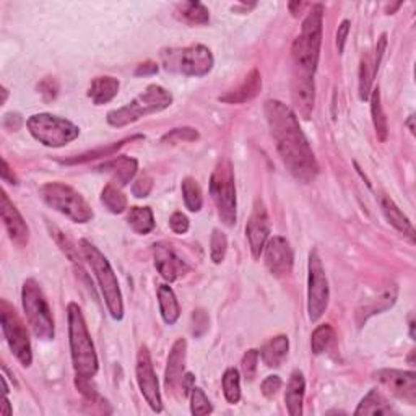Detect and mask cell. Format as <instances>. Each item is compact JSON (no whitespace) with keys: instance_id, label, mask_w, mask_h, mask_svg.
<instances>
[{"instance_id":"obj_1","label":"cell","mask_w":416,"mask_h":416,"mask_svg":"<svg viewBox=\"0 0 416 416\" xmlns=\"http://www.w3.org/2000/svg\"><path fill=\"white\" fill-rule=\"evenodd\" d=\"M265 116L286 169L300 183H313L319 174V165L295 111L278 99H270L265 103Z\"/></svg>"},{"instance_id":"obj_2","label":"cell","mask_w":416,"mask_h":416,"mask_svg":"<svg viewBox=\"0 0 416 416\" xmlns=\"http://www.w3.org/2000/svg\"><path fill=\"white\" fill-rule=\"evenodd\" d=\"M69 318V340H70V353H72V362L77 377L91 379L96 376L99 362L96 356L95 345L90 332H88L83 313L78 304L70 303L67 308Z\"/></svg>"},{"instance_id":"obj_3","label":"cell","mask_w":416,"mask_h":416,"mask_svg":"<svg viewBox=\"0 0 416 416\" xmlns=\"http://www.w3.org/2000/svg\"><path fill=\"white\" fill-rule=\"evenodd\" d=\"M322 25H324V5L315 4L303 21L301 34L295 39L291 48L293 61L301 72L313 75L319 64L322 44Z\"/></svg>"},{"instance_id":"obj_4","label":"cell","mask_w":416,"mask_h":416,"mask_svg":"<svg viewBox=\"0 0 416 416\" xmlns=\"http://www.w3.org/2000/svg\"><path fill=\"white\" fill-rule=\"evenodd\" d=\"M80 249L83 252L88 265L91 267L93 273H95L111 318L114 320H121L124 318V301H122L119 281H117V277L113 267H111L109 260L104 257L103 252L99 250L96 245H93L90 241H86V239H81L80 241Z\"/></svg>"},{"instance_id":"obj_5","label":"cell","mask_w":416,"mask_h":416,"mask_svg":"<svg viewBox=\"0 0 416 416\" xmlns=\"http://www.w3.org/2000/svg\"><path fill=\"white\" fill-rule=\"evenodd\" d=\"M173 104V95L166 88L160 85H150L146 86V90L140 93V95L132 99L131 103L126 106L117 108L114 111L108 113V124L113 127H126L128 124H133L142 117L155 113H161L166 108Z\"/></svg>"},{"instance_id":"obj_6","label":"cell","mask_w":416,"mask_h":416,"mask_svg":"<svg viewBox=\"0 0 416 416\" xmlns=\"http://www.w3.org/2000/svg\"><path fill=\"white\" fill-rule=\"evenodd\" d=\"M21 303L26 320L34 335L41 340H52L56 335L54 318H52L49 303L36 280L28 278L21 288Z\"/></svg>"},{"instance_id":"obj_7","label":"cell","mask_w":416,"mask_h":416,"mask_svg":"<svg viewBox=\"0 0 416 416\" xmlns=\"http://www.w3.org/2000/svg\"><path fill=\"white\" fill-rule=\"evenodd\" d=\"M26 127L39 143L49 148H61L80 136V128L73 122L48 113L31 116L26 121Z\"/></svg>"},{"instance_id":"obj_8","label":"cell","mask_w":416,"mask_h":416,"mask_svg":"<svg viewBox=\"0 0 416 416\" xmlns=\"http://www.w3.org/2000/svg\"><path fill=\"white\" fill-rule=\"evenodd\" d=\"M43 201L56 212L66 215L75 223H88L93 218V210L73 187L62 183H48L41 187Z\"/></svg>"},{"instance_id":"obj_9","label":"cell","mask_w":416,"mask_h":416,"mask_svg":"<svg viewBox=\"0 0 416 416\" xmlns=\"http://www.w3.org/2000/svg\"><path fill=\"white\" fill-rule=\"evenodd\" d=\"M163 66L168 72L183 73L187 77H203L213 69V54L207 46L192 44L184 49H169L161 54Z\"/></svg>"},{"instance_id":"obj_10","label":"cell","mask_w":416,"mask_h":416,"mask_svg":"<svg viewBox=\"0 0 416 416\" xmlns=\"http://www.w3.org/2000/svg\"><path fill=\"white\" fill-rule=\"evenodd\" d=\"M210 196L218 210L221 221L226 226L236 225V184L230 160L218 163L210 178Z\"/></svg>"},{"instance_id":"obj_11","label":"cell","mask_w":416,"mask_h":416,"mask_svg":"<svg viewBox=\"0 0 416 416\" xmlns=\"http://www.w3.org/2000/svg\"><path fill=\"white\" fill-rule=\"evenodd\" d=\"M0 320H2L4 337L7 345L21 366L29 367L33 362L31 342H29L26 325L23 324L16 310L7 301L0 303Z\"/></svg>"},{"instance_id":"obj_12","label":"cell","mask_w":416,"mask_h":416,"mask_svg":"<svg viewBox=\"0 0 416 416\" xmlns=\"http://www.w3.org/2000/svg\"><path fill=\"white\" fill-rule=\"evenodd\" d=\"M309 277H308V313L309 319L319 320L329 306V281L325 277L324 265L319 257V252L313 249L309 252Z\"/></svg>"},{"instance_id":"obj_13","label":"cell","mask_w":416,"mask_h":416,"mask_svg":"<svg viewBox=\"0 0 416 416\" xmlns=\"http://www.w3.org/2000/svg\"><path fill=\"white\" fill-rule=\"evenodd\" d=\"M136 372H137V384L140 387V392H142V395L145 397L146 403H148L153 412L161 413L163 402H161L160 384H158L153 362H151L150 351L146 347H142L138 351Z\"/></svg>"},{"instance_id":"obj_14","label":"cell","mask_w":416,"mask_h":416,"mask_svg":"<svg viewBox=\"0 0 416 416\" xmlns=\"http://www.w3.org/2000/svg\"><path fill=\"white\" fill-rule=\"evenodd\" d=\"M374 379L387 389L392 395L415 405L416 402V374L413 371H398V369H380L374 374Z\"/></svg>"},{"instance_id":"obj_15","label":"cell","mask_w":416,"mask_h":416,"mask_svg":"<svg viewBox=\"0 0 416 416\" xmlns=\"http://www.w3.org/2000/svg\"><path fill=\"white\" fill-rule=\"evenodd\" d=\"M263 260L268 272L275 277H285L291 273L293 263H295V254L290 243L281 236H273L267 241L263 248Z\"/></svg>"},{"instance_id":"obj_16","label":"cell","mask_w":416,"mask_h":416,"mask_svg":"<svg viewBox=\"0 0 416 416\" xmlns=\"http://www.w3.org/2000/svg\"><path fill=\"white\" fill-rule=\"evenodd\" d=\"M245 234H248L250 252L255 259H259L260 254L265 248L267 241L270 238V218H268L267 208L263 202L257 201L254 205V212H252L250 218L245 226Z\"/></svg>"},{"instance_id":"obj_17","label":"cell","mask_w":416,"mask_h":416,"mask_svg":"<svg viewBox=\"0 0 416 416\" xmlns=\"http://www.w3.org/2000/svg\"><path fill=\"white\" fill-rule=\"evenodd\" d=\"M291 98L296 113L300 114L303 119H309L310 114H313L315 101V86L313 75H308L296 69L295 75H293Z\"/></svg>"},{"instance_id":"obj_18","label":"cell","mask_w":416,"mask_h":416,"mask_svg":"<svg viewBox=\"0 0 416 416\" xmlns=\"http://www.w3.org/2000/svg\"><path fill=\"white\" fill-rule=\"evenodd\" d=\"M0 215L5 225L11 243H15L19 248H25L29 241V228L26 221L23 220L19 208L10 201L9 196L2 192V203H0Z\"/></svg>"},{"instance_id":"obj_19","label":"cell","mask_w":416,"mask_h":416,"mask_svg":"<svg viewBox=\"0 0 416 416\" xmlns=\"http://www.w3.org/2000/svg\"><path fill=\"white\" fill-rule=\"evenodd\" d=\"M155 254V267L156 270L166 281H176L189 272V265L187 262L181 259L176 252L166 244H155L153 245Z\"/></svg>"},{"instance_id":"obj_20","label":"cell","mask_w":416,"mask_h":416,"mask_svg":"<svg viewBox=\"0 0 416 416\" xmlns=\"http://www.w3.org/2000/svg\"><path fill=\"white\" fill-rule=\"evenodd\" d=\"M186 351H187V343L184 338H179L178 342L173 345L171 351H169L166 374H165V382L169 390H174L178 385H181V380H183L184 377Z\"/></svg>"},{"instance_id":"obj_21","label":"cell","mask_w":416,"mask_h":416,"mask_svg":"<svg viewBox=\"0 0 416 416\" xmlns=\"http://www.w3.org/2000/svg\"><path fill=\"white\" fill-rule=\"evenodd\" d=\"M262 90V77L259 73V70L254 69L248 73V77L244 78V81L239 85L236 90L228 91L226 95L220 96V101L228 103V104H241L248 103L250 99H254L259 95Z\"/></svg>"},{"instance_id":"obj_22","label":"cell","mask_w":416,"mask_h":416,"mask_svg":"<svg viewBox=\"0 0 416 416\" xmlns=\"http://www.w3.org/2000/svg\"><path fill=\"white\" fill-rule=\"evenodd\" d=\"M379 202H380V208H382V213H384L385 218H387L390 225L413 243L415 241V230H413L412 221L408 220V216L403 213L402 210L397 207V203L387 196H384V194L380 196Z\"/></svg>"},{"instance_id":"obj_23","label":"cell","mask_w":416,"mask_h":416,"mask_svg":"<svg viewBox=\"0 0 416 416\" xmlns=\"http://www.w3.org/2000/svg\"><path fill=\"white\" fill-rule=\"evenodd\" d=\"M304 390H306V379H304V374L301 371H293L285 392V403L291 416L303 415Z\"/></svg>"},{"instance_id":"obj_24","label":"cell","mask_w":416,"mask_h":416,"mask_svg":"<svg viewBox=\"0 0 416 416\" xmlns=\"http://www.w3.org/2000/svg\"><path fill=\"white\" fill-rule=\"evenodd\" d=\"M99 169L113 174V183H116L119 187H124L131 183V181L133 179V176L137 174L138 163L131 156H119L113 161L104 163Z\"/></svg>"},{"instance_id":"obj_25","label":"cell","mask_w":416,"mask_h":416,"mask_svg":"<svg viewBox=\"0 0 416 416\" xmlns=\"http://www.w3.org/2000/svg\"><path fill=\"white\" fill-rule=\"evenodd\" d=\"M288 350H290L288 337L286 335L273 337L270 342H267L260 350V358L263 361V365L267 367H280L281 362L285 361L286 355H288Z\"/></svg>"},{"instance_id":"obj_26","label":"cell","mask_w":416,"mask_h":416,"mask_svg":"<svg viewBox=\"0 0 416 416\" xmlns=\"http://www.w3.org/2000/svg\"><path fill=\"white\" fill-rule=\"evenodd\" d=\"M119 80L114 77H98L91 81L90 90H88V96L91 98V101L96 106L109 103L111 99H114L119 93Z\"/></svg>"},{"instance_id":"obj_27","label":"cell","mask_w":416,"mask_h":416,"mask_svg":"<svg viewBox=\"0 0 416 416\" xmlns=\"http://www.w3.org/2000/svg\"><path fill=\"white\" fill-rule=\"evenodd\" d=\"M158 304H160V313L163 320L168 325H174L181 315V308L171 286L160 285L158 286Z\"/></svg>"},{"instance_id":"obj_28","label":"cell","mask_w":416,"mask_h":416,"mask_svg":"<svg viewBox=\"0 0 416 416\" xmlns=\"http://www.w3.org/2000/svg\"><path fill=\"white\" fill-rule=\"evenodd\" d=\"M390 413H394V408H392L382 392H379L377 389H372L367 395H365V398L360 402V405L355 412V415H390Z\"/></svg>"},{"instance_id":"obj_29","label":"cell","mask_w":416,"mask_h":416,"mask_svg":"<svg viewBox=\"0 0 416 416\" xmlns=\"http://www.w3.org/2000/svg\"><path fill=\"white\" fill-rule=\"evenodd\" d=\"M127 223L137 234H148L155 228V216L150 207H132L127 213Z\"/></svg>"},{"instance_id":"obj_30","label":"cell","mask_w":416,"mask_h":416,"mask_svg":"<svg viewBox=\"0 0 416 416\" xmlns=\"http://www.w3.org/2000/svg\"><path fill=\"white\" fill-rule=\"evenodd\" d=\"M371 114H372V122L374 128H376V136L380 142H385L387 140L389 127H387V117H385L382 101H380V90L371 91Z\"/></svg>"},{"instance_id":"obj_31","label":"cell","mask_w":416,"mask_h":416,"mask_svg":"<svg viewBox=\"0 0 416 416\" xmlns=\"http://www.w3.org/2000/svg\"><path fill=\"white\" fill-rule=\"evenodd\" d=\"M178 15L191 25H205L210 20L208 9L201 2H183L178 5Z\"/></svg>"},{"instance_id":"obj_32","label":"cell","mask_w":416,"mask_h":416,"mask_svg":"<svg viewBox=\"0 0 416 416\" xmlns=\"http://www.w3.org/2000/svg\"><path fill=\"white\" fill-rule=\"evenodd\" d=\"M142 138H143L142 136H136V137L121 140V142L113 143V145H108V146H101V148H98V150H91V151H88V153H83V155H80V156H75V158H72V160H67V161H64V163H67V165H78V163H88V161L98 160V158H103V156H113L127 142H133V140H142Z\"/></svg>"},{"instance_id":"obj_33","label":"cell","mask_w":416,"mask_h":416,"mask_svg":"<svg viewBox=\"0 0 416 416\" xmlns=\"http://www.w3.org/2000/svg\"><path fill=\"white\" fill-rule=\"evenodd\" d=\"M335 342V330L330 324H322L313 332L310 337V348L314 355H322L329 350Z\"/></svg>"},{"instance_id":"obj_34","label":"cell","mask_w":416,"mask_h":416,"mask_svg":"<svg viewBox=\"0 0 416 416\" xmlns=\"http://www.w3.org/2000/svg\"><path fill=\"white\" fill-rule=\"evenodd\" d=\"M101 202L111 213H124L127 210V197L114 184H108L101 192Z\"/></svg>"},{"instance_id":"obj_35","label":"cell","mask_w":416,"mask_h":416,"mask_svg":"<svg viewBox=\"0 0 416 416\" xmlns=\"http://www.w3.org/2000/svg\"><path fill=\"white\" fill-rule=\"evenodd\" d=\"M223 394L231 405L241 400V377H239L238 369L228 367L223 374Z\"/></svg>"},{"instance_id":"obj_36","label":"cell","mask_w":416,"mask_h":416,"mask_svg":"<svg viewBox=\"0 0 416 416\" xmlns=\"http://www.w3.org/2000/svg\"><path fill=\"white\" fill-rule=\"evenodd\" d=\"M181 187H183V197H184L186 207L194 213L201 212L202 205H203V196H202L201 186L197 184V181L192 178H186Z\"/></svg>"},{"instance_id":"obj_37","label":"cell","mask_w":416,"mask_h":416,"mask_svg":"<svg viewBox=\"0 0 416 416\" xmlns=\"http://www.w3.org/2000/svg\"><path fill=\"white\" fill-rule=\"evenodd\" d=\"M374 64L371 56H362L360 66V99L366 101L371 95V86L374 80Z\"/></svg>"},{"instance_id":"obj_38","label":"cell","mask_w":416,"mask_h":416,"mask_svg":"<svg viewBox=\"0 0 416 416\" xmlns=\"http://www.w3.org/2000/svg\"><path fill=\"white\" fill-rule=\"evenodd\" d=\"M397 286L395 285H390L387 290H385L382 295L379 296V300L377 303H371L369 306L365 308V313H358L360 315H362V319H367L369 315H372V314H379V313H382V310L385 309H389L394 306V303L397 300Z\"/></svg>"},{"instance_id":"obj_39","label":"cell","mask_w":416,"mask_h":416,"mask_svg":"<svg viewBox=\"0 0 416 416\" xmlns=\"http://www.w3.org/2000/svg\"><path fill=\"white\" fill-rule=\"evenodd\" d=\"M191 412L196 416L210 415L213 412L212 403H210L208 397L205 395V392L201 387H196L191 390Z\"/></svg>"},{"instance_id":"obj_40","label":"cell","mask_w":416,"mask_h":416,"mask_svg":"<svg viewBox=\"0 0 416 416\" xmlns=\"http://www.w3.org/2000/svg\"><path fill=\"white\" fill-rule=\"evenodd\" d=\"M228 250V239L225 233L220 230H213L212 238H210V257H212L213 263H221L225 260Z\"/></svg>"},{"instance_id":"obj_41","label":"cell","mask_w":416,"mask_h":416,"mask_svg":"<svg viewBox=\"0 0 416 416\" xmlns=\"http://www.w3.org/2000/svg\"><path fill=\"white\" fill-rule=\"evenodd\" d=\"M198 138V132L192 127H181L173 128L171 132H168L163 136V143H181V142H196Z\"/></svg>"},{"instance_id":"obj_42","label":"cell","mask_w":416,"mask_h":416,"mask_svg":"<svg viewBox=\"0 0 416 416\" xmlns=\"http://www.w3.org/2000/svg\"><path fill=\"white\" fill-rule=\"evenodd\" d=\"M260 353L257 350H249L241 360V371L245 380H254L257 372V365H259Z\"/></svg>"},{"instance_id":"obj_43","label":"cell","mask_w":416,"mask_h":416,"mask_svg":"<svg viewBox=\"0 0 416 416\" xmlns=\"http://www.w3.org/2000/svg\"><path fill=\"white\" fill-rule=\"evenodd\" d=\"M151 189H153V179L148 174H142L132 186V194L137 198H145L150 196Z\"/></svg>"},{"instance_id":"obj_44","label":"cell","mask_w":416,"mask_h":416,"mask_svg":"<svg viewBox=\"0 0 416 416\" xmlns=\"http://www.w3.org/2000/svg\"><path fill=\"white\" fill-rule=\"evenodd\" d=\"M192 322H194V325H192V333H194L196 338H201L205 332L208 330V315L205 310L202 309H197L194 310V314H192Z\"/></svg>"},{"instance_id":"obj_45","label":"cell","mask_w":416,"mask_h":416,"mask_svg":"<svg viewBox=\"0 0 416 416\" xmlns=\"http://www.w3.org/2000/svg\"><path fill=\"white\" fill-rule=\"evenodd\" d=\"M169 226L176 234H186L189 231V218L183 212H176L169 218Z\"/></svg>"},{"instance_id":"obj_46","label":"cell","mask_w":416,"mask_h":416,"mask_svg":"<svg viewBox=\"0 0 416 416\" xmlns=\"http://www.w3.org/2000/svg\"><path fill=\"white\" fill-rule=\"evenodd\" d=\"M39 93L44 96L46 101H52L57 96V91H59V86H57V81L54 78H46L39 83Z\"/></svg>"},{"instance_id":"obj_47","label":"cell","mask_w":416,"mask_h":416,"mask_svg":"<svg viewBox=\"0 0 416 416\" xmlns=\"http://www.w3.org/2000/svg\"><path fill=\"white\" fill-rule=\"evenodd\" d=\"M280 389H281V379L278 376H268L262 382V394L268 398L277 395V392Z\"/></svg>"},{"instance_id":"obj_48","label":"cell","mask_w":416,"mask_h":416,"mask_svg":"<svg viewBox=\"0 0 416 416\" xmlns=\"http://www.w3.org/2000/svg\"><path fill=\"white\" fill-rule=\"evenodd\" d=\"M350 26H351V23L348 20H343L338 26L337 48H338L340 54H343V51H345V44H347V39H348V34H350Z\"/></svg>"},{"instance_id":"obj_49","label":"cell","mask_w":416,"mask_h":416,"mask_svg":"<svg viewBox=\"0 0 416 416\" xmlns=\"http://www.w3.org/2000/svg\"><path fill=\"white\" fill-rule=\"evenodd\" d=\"M385 46H387V34H382L379 38L377 46H376V52H374L372 57V64H374V73H377V70L380 67V61H382V56L385 52Z\"/></svg>"},{"instance_id":"obj_50","label":"cell","mask_w":416,"mask_h":416,"mask_svg":"<svg viewBox=\"0 0 416 416\" xmlns=\"http://www.w3.org/2000/svg\"><path fill=\"white\" fill-rule=\"evenodd\" d=\"M23 124V119L19 113H10V114H5L4 116V121H2V126L7 128V131H14L16 132Z\"/></svg>"},{"instance_id":"obj_51","label":"cell","mask_w":416,"mask_h":416,"mask_svg":"<svg viewBox=\"0 0 416 416\" xmlns=\"http://www.w3.org/2000/svg\"><path fill=\"white\" fill-rule=\"evenodd\" d=\"M158 72V66L155 62H145V64H140L136 70V75L137 77H142V75H153Z\"/></svg>"},{"instance_id":"obj_52","label":"cell","mask_w":416,"mask_h":416,"mask_svg":"<svg viewBox=\"0 0 416 416\" xmlns=\"http://www.w3.org/2000/svg\"><path fill=\"white\" fill-rule=\"evenodd\" d=\"M2 179L4 183H9V184H19V181H16V176L10 171V166L7 160H2Z\"/></svg>"},{"instance_id":"obj_53","label":"cell","mask_w":416,"mask_h":416,"mask_svg":"<svg viewBox=\"0 0 416 416\" xmlns=\"http://www.w3.org/2000/svg\"><path fill=\"white\" fill-rule=\"evenodd\" d=\"M194 376L192 374H186V376L183 377V380H181V385H183V390H184V395L187 394H191V390L194 389Z\"/></svg>"},{"instance_id":"obj_54","label":"cell","mask_w":416,"mask_h":416,"mask_svg":"<svg viewBox=\"0 0 416 416\" xmlns=\"http://www.w3.org/2000/svg\"><path fill=\"white\" fill-rule=\"evenodd\" d=\"M306 7H308V4H304V2H290L288 4V9L293 14V16H300L301 11Z\"/></svg>"},{"instance_id":"obj_55","label":"cell","mask_w":416,"mask_h":416,"mask_svg":"<svg viewBox=\"0 0 416 416\" xmlns=\"http://www.w3.org/2000/svg\"><path fill=\"white\" fill-rule=\"evenodd\" d=\"M4 415H11V410H10V402H9V397L5 395V402H4V410H2Z\"/></svg>"},{"instance_id":"obj_56","label":"cell","mask_w":416,"mask_h":416,"mask_svg":"<svg viewBox=\"0 0 416 416\" xmlns=\"http://www.w3.org/2000/svg\"><path fill=\"white\" fill-rule=\"evenodd\" d=\"M413 119H415V117H413V116H410V119H408V122H407V124H408V127H410V132H412V133H415V127H413Z\"/></svg>"},{"instance_id":"obj_57","label":"cell","mask_w":416,"mask_h":416,"mask_svg":"<svg viewBox=\"0 0 416 416\" xmlns=\"http://www.w3.org/2000/svg\"><path fill=\"white\" fill-rule=\"evenodd\" d=\"M2 93H4V99H2V104H5V101H7V96H9V91H7V88H2Z\"/></svg>"}]
</instances>
